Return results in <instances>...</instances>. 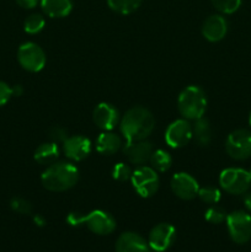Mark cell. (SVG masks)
<instances>
[{"label":"cell","instance_id":"6da1fadb","mask_svg":"<svg viewBox=\"0 0 251 252\" xmlns=\"http://www.w3.org/2000/svg\"><path fill=\"white\" fill-rule=\"evenodd\" d=\"M155 118L148 108L135 106L125 113L120 122V129L127 143L144 140L153 133Z\"/></svg>","mask_w":251,"mask_h":252},{"label":"cell","instance_id":"7a4b0ae2","mask_svg":"<svg viewBox=\"0 0 251 252\" xmlns=\"http://www.w3.org/2000/svg\"><path fill=\"white\" fill-rule=\"evenodd\" d=\"M79 180V170L71 162L59 161L49 165L41 176L43 187L52 192H64L73 189Z\"/></svg>","mask_w":251,"mask_h":252},{"label":"cell","instance_id":"3957f363","mask_svg":"<svg viewBox=\"0 0 251 252\" xmlns=\"http://www.w3.org/2000/svg\"><path fill=\"white\" fill-rule=\"evenodd\" d=\"M66 221L71 226L85 225L91 233L96 235H110L116 229V219L110 213L101 209H95L88 214L70 213Z\"/></svg>","mask_w":251,"mask_h":252},{"label":"cell","instance_id":"277c9868","mask_svg":"<svg viewBox=\"0 0 251 252\" xmlns=\"http://www.w3.org/2000/svg\"><path fill=\"white\" fill-rule=\"evenodd\" d=\"M177 108L185 120L196 121L203 117L207 108V96L203 89L194 85L185 88L177 98Z\"/></svg>","mask_w":251,"mask_h":252},{"label":"cell","instance_id":"5b68a950","mask_svg":"<svg viewBox=\"0 0 251 252\" xmlns=\"http://www.w3.org/2000/svg\"><path fill=\"white\" fill-rule=\"evenodd\" d=\"M133 189L142 198H150L157 192L160 180L157 171L152 166H138L130 176Z\"/></svg>","mask_w":251,"mask_h":252},{"label":"cell","instance_id":"8992f818","mask_svg":"<svg viewBox=\"0 0 251 252\" xmlns=\"http://www.w3.org/2000/svg\"><path fill=\"white\" fill-rule=\"evenodd\" d=\"M219 185L228 193L244 194L250 189V174L240 167H228L219 175Z\"/></svg>","mask_w":251,"mask_h":252},{"label":"cell","instance_id":"52a82bcc","mask_svg":"<svg viewBox=\"0 0 251 252\" xmlns=\"http://www.w3.org/2000/svg\"><path fill=\"white\" fill-rule=\"evenodd\" d=\"M226 228L231 240L239 245L251 240V214L245 211H234L226 217Z\"/></svg>","mask_w":251,"mask_h":252},{"label":"cell","instance_id":"ba28073f","mask_svg":"<svg viewBox=\"0 0 251 252\" xmlns=\"http://www.w3.org/2000/svg\"><path fill=\"white\" fill-rule=\"evenodd\" d=\"M17 61L25 70L30 73H38L46 65L47 57L38 44L33 42H26L19 47Z\"/></svg>","mask_w":251,"mask_h":252},{"label":"cell","instance_id":"9c48e42d","mask_svg":"<svg viewBox=\"0 0 251 252\" xmlns=\"http://www.w3.org/2000/svg\"><path fill=\"white\" fill-rule=\"evenodd\" d=\"M225 152L234 160L249 159L251 157V130H233L225 140Z\"/></svg>","mask_w":251,"mask_h":252},{"label":"cell","instance_id":"30bf717a","mask_svg":"<svg viewBox=\"0 0 251 252\" xmlns=\"http://www.w3.org/2000/svg\"><path fill=\"white\" fill-rule=\"evenodd\" d=\"M165 142L170 148L179 149V148L185 147L189 143V140L193 138L192 133V126L188 120H176L167 126L165 130Z\"/></svg>","mask_w":251,"mask_h":252},{"label":"cell","instance_id":"8fae6325","mask_svg":"<svg viewBox=\"0 0 251 252\" xmlns=\"http://www.w3.org/2000/svg\"><path fill=\"white\" fill-rule=\"evenodd\" d=\"M176 240V229L169 223H160L150 230L148 244L154 251H166Z\"/></svg>","mask_w":251,"mask_h":252},{"label":"cell","instance_id":"7c38bea8","mask_svg":"<svg viewBox=\"0 0 251 252\" xmlns=\"http://www.w3.org/2000/svg\"><path fill=\"white\" fill-rule=\"evenodd\" d=\"M170 186L175 196L184 201H191L196 198L199 191V185L197 180L187 172L175 174L170 182Z\"/></svg>","mask_w":251,"mask_h":252},{"label":"cell","instance_id":"4fadbf2b","mask_svg":"<svg viewBox=\"0 0 251 252\" xmlns=\"http://www.w3.org/2000/svg\"><path fill=\"white\" fill-rule=\"evenodd\" d=\"M94 123L103 132L115 129L116 126L121 122L120 112L113 105L107 102L98 103L93 113Z\"/></svg>","mask_w":251,"mask_h":252},{"label":"cell","instance_id":"5bb4252c","mask_svg":"<svg viewBox=\"0 0 251 252\" xmlns=\"http://www.w3.org/2000/svg\"><path fill=\"white\" fill-rule=\"evenodd\" d=\"M126 157L130 164H134L137 166H143L147 162H149L150 157H152L154 148L150 142L147 139L138 140V142L126 143L123 148Z\"/></svg>","mask_w":251,"mask_h":252},{"label":"cell","instance_id":"9a60e30c","mask_svg":"<svg viewBox=\"0 0 251 252\" xmlns=\"http://www.w3.org/2000/svg\"><path fill=\"white\" fill-rule=\"evenodd\" d=\"M63 152L68 159L81 161L91 153V142L84 135H71L63 143Z\"/></svg>","mask_w":251,"mask_h":252},{"label":"cell","instance_id":"2e32d148","mask_svg":"<svg viewBox=\"0 0 251 252\" xmlns=\"http://www.w3.org/2000/svg\"><path fill=\"white\" fill-rule=\"evenodd\" d=\"M229 24L223 15H211L202 25V34L209 42H219L228 33Z\"/></svg>","mask_w":251,"mask_h":252},{"label":"cell","instance_id":"e0dca14e","mask_svg":"<svg viewBox=\"0 0 251 252\" xmlns=\"http://www.w3.org/2000/svg\"><path fill=\"white\" fill-rule=\"evenodd\" d=\"M115 250L116 252H150V246L142 235L126 231L118 236Z\"/></svg>","mask_w":251,"mask_h":252},{"label":"cell","instance_id":"ac0fdd59","mask_svg":"<svg viewBox=\"0 0 251 252\" xmlns=\"http://www.w3.org/2000/svg\"><path fill=\"white\" fill-rule=\"evenodd\" d=\"M122 148V139L118 134L112 133L111 130L102 132L96 139V150L101 155L110 157L117 153Z\"/></svg>","mask_w":251,"mask_h":252},{"label":"cell","instance_id":"d6986e66","mask_svg":"<svg viewBox=\"0 0 251 252\" xmlns=\"http://www.w3.org/2000/svg\"><path fill=\"white\" fill-rule=\"evenodd\" d=\"M44 14L53 19L68 16L73 10V0H41Z\"/></svg>","mask_w":251,"mask_h":252},{"label":"cell","instance_id":"ffe728a7","mask_svg":"<svg viewBox=\"0 0 251 252\" xmlns=\"http://www.w3.org/2000/svg\"><path fill=\"white\" fill-rule=\"evenodd\" d=\"M61 150L57 143L48 142L39 145L34 152V160L41 165H52L57 161L59 158Z\"/></svg>","mask_w":251,"mask_h":252},{"label":"cell","instance_id":"44dd1931","mask_svg":"<svg viewBox=\"0 0 251 252\" xmlns=\"http://www.w3.org/2000/svg\"><path fill=\"white\" fill-rule=\"evenodd\" d=\"M192 133L199 147H208L212 142V127L207 118L201 117L196 120L194 126H192Z\"/></svg>","mask_w":251,"mask_h":252},{"label":"cell","instance_id":"7402d4cb","mask_svg":"<svg viewBox=\"0 0 251 252\" xmlns=\"http://www.w3.org/2000/svg\"><path fill=\"white\" fill-rule=\"evenodd\" d=\"M150 166L159 172H165L171 167L172 165V158L167 152L162 149H157L153 152L152 157H150Z\"/></svg>","mask_w":251,"mask_h":252},{"label":"cell","instance_id":"603a6c76","mask_svg":"<svg viewBox=\"0 0 251 252\" xmlns=\"http://www.w3.org/2000/svg\"><path fill=\"white\" fill-rule=\"evenodd\" d=\"M143 0H107L111 10L121 15H129L138 10Z\"/></svg>","mask_w":251,"mask_h":252},{"label":"cell","instance_id":"cb8c5ba5","mask_svg":"<svg viewBox=\"0 0 251 252\" xmlns=\"http://www.w3.org/2000/svg\"><path fill=\"white\" fill-rule=\"evenodd\" d=\"M44 25H46V20L41 14H31L25 20L24 30L27 33L36 34L44 29Z\"/></svg>","mask_w":251,"mask_h":252},{"label":"cell","instance_id":"d4e9b609","mask_svg":"<svg viewBox=\"0 0 251 252\" xmlns=\"http://www.w3.org/2000/svg\"><path fill=\"white\" fill-rule=\"evenodd\" d=\"M197 196L199 197L202 202L207 204H217L221 198V192L220 189H217L213 186H206V187H199V191Z\"/></svg>","mask_w":251,"mask_h":252},{"label":"cell","instance_id":"484cf974","mask_svg":"<svg viewBox=\"0 0 251 252\" xmlns=\"http://www.w3.org/2000/svg\"><path fill=\"white\" fill-rule=\"evenodd\" d=\"M226 217L228 214H226L225 209L216 206V204H212L204 213V219L211 224H221L226 220Z\"/></svg>","mask_w":251,"mask_h":252},{"label":"cell","instance_id":"4316f807","mask_svg":"<svg viewBox=\"0 0 251 252\" xmlns=\"http://www.w3.org/2000/svg\"><path fill=\"white\" fill-rule=\"evenodd\" d=\"M213 6L218 10L219 12L225 15L234 14L238 11L239 7L241 6L243 0H211Z\"/></svg>","mask_w":251,"mask_h":252},{"label":"cell","instance_id":"83f0119b","mask_svg":"<svg viewBox=\"0 0 251 252\" xmlns=\"http://www.w3.org/2000/svg\"><path fill=\"white\" fill-rule=\"evenodd\" d=\"M132 170L125 162H118L113 166L112 169V177L116 181H127V180H130V176H132Z\"/></svg>","mask_w":251,"mask_h":252},{"label":"cell","instance_id":"f1b7e54d","mask_svg":"<svg viewBox=\"0 0 251 252\" xmlns=\"http://www.w3.org/2000/svg\"><path fill=\"white\" fill-rule=\"evenodd\" d=\"M10 207L12 211L20 214H31L32 212V204L21 197H14L10 201Z\"/></svg>","mask_w":251,"mask_h":252},{"label":"cell","instance_id":"f546056e","mask_svg":"<svg viewBox=\"0 0 251 252\" xmlns=\"http://www.w3.org/2000/svg\"><path fill=\"white\" fill-rule=\"evenodd\" d=\"M68 137V130L63 127H59V126H54L48 130V138L51 139V142L57 143V144L64 143Z\"/></svg>","mask_w":251,"mask_h":252},{"label":"cell","instance_id":"4dcf8cb0","mask_svg":"<svg viewBox=\"0 0 251 252\" xmlns=\"http://www.w3.org/2000/svg\"><path fill=\"white\" fill-rule=\"evenodd\" d=\"M12 93L11 88L4 81H0V107L7 103V101L11 98Z\"/></svg>","mask_w":251,"mask_h":252},{"label":"cell","instance_id":"1f68e13d","mask_svg":"<svg viewBox=\"0 0 251 252\" xmlns=\"http://www.w3.org/2000/svg\"><path fill=\"white\" fill-rule=\"evenodd\" d=\"M15 1L17 2L19 6L24 7V9H33L41 0H15Z\"/></svg>","mask_w":251,"mask_h":252},{"label":"cell","instance_id":"d6a6232c","mask_svg":"<svg viewBox=\"0 0 251 252\" xmlns=\"http://www.w3.org/2000/svg\"><path fill=\"white\" fill-rule=\"evenodd\" d=\"M33 221L37 226H44L46 225V219L44 217H42L41 214H37V216L33 217Z\"/></svg>","mask_w":251,"mask_h":252},{"label":"cell","instance_id":"836d02e7","mask_svg":"<svg viewBox=\"0 0 251 252\" xmlns=\"http://www.w3.org/2000/svg\"><path fill=\"white\" fill-rule=\"evenodd\" d=\"M12 96H21L22 93H24V89H22L21 85H15L11 88Z\"/></svg>","mask_w":251,"mask_h":252},{"label":"cell","instance_id":"e575fe53","mask_svg":"<svg viewBox=\"0 0 251 252\" xmlns=\"http://www.w3.org/2000/svg\"><path fill=\"white\" fill-rule=\"evenodd\" d=\"M244 204H245L246 209L251 213V193H248L244 197Z\"/></svg>","mask_w":251,"mask_h":252},{"label":"cell","instance_id":"d590c367","mask_svg":"<svg viewBox=\"0 0 251 252\" xmlns=\"http://www.w3.org/2000/svg\"><path fill=\"white\" fill-rule=\"evenodd\" d=\"M249 125H250L251 127V112H250V116H249Z\"/></svg>","mask_w":251,"mask_h":252},{"label":"cell","instance_id":"8d00e7d4","mask_svg":"<svg viewBox=\"0 0 251 252\" xmlns=\"http://www.w3.org/2000/svg\"><path fill=\"white\" fill-rule=\"evenodd\" d=\"M249 174H250V177H251V167H250V170H249Z\"/></svg>","mask_w":251,"mask_h":252},{"label":"cell","instance_id":"74e56055","mask_svg":"<svg viewBox=\"0 0 251 252\" xmlns=\"http://www.w3.org/2000/svg\"><path fill=\"white\" fill-rule=\"evenodd\" d=\"M154 252H165V251H154Z\"/></svg>","mask_w":251,"mask_h":252}]
</instances>
